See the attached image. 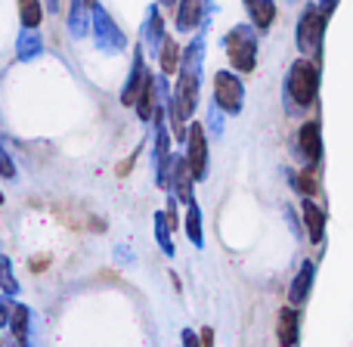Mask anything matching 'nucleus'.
<instances>
[{"label": "nucleus", "instance_id": "nucleus-3", "mask_svg": "<svg viewBox=\"0 0 353 347\" xmlns=\"http://www.w3.org/2000/svg\"><path fill=\"white\" fill-rule=\"evenodd\" d=\"M22 3V22L37 25L41 22V10H37V0H19Z\"/></svg>", "mask_w": 353, "mask_h": 347}, {"label": "nucleus", "instance_id": "nucleus-1", "mask_svg": "<svg viewBox=\"0 0 353 347\" xmlns=\"http://www.w3.org/2000/svg\"><path fill=\"white\" fill-rule=\"evenodd\" d=\"M279 341L282 347H292V344H298V319H294V313L292 310H282L279 313Z\"/></svg>", "mask_w": 353, "mask_h": 347}, {"label": "nucleus", "instance_id": "nucleus-2", "mask_svg": "<svg viewBox=\"0 0 353 347\" xmlns=\"http://www.w3.org/2000/svg\"><path fill=\"white\" fill-rule=\"evenodd\" d=\"M201 168H205V137L201 130H192V171L201 177Z\"/></svg>", "mask_w": 353, "mask_h": 347}]
</instances>
